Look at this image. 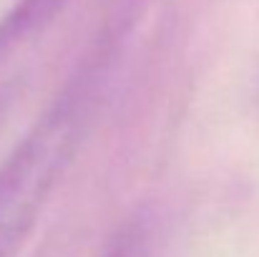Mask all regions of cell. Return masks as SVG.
<instances>
[{"label":"cell","mask_w":259,"mask_h":257,"mask_svg":"<svg viewBox=\"0 0 259 257\" xmlns=\"http://www.w3.org/2000/svg\"><path fill=\"white\" fill-rule=\"evenodd\" d=\"M136 245H139V235L131 230V232H123L116 237V242L111 245V250L103 257H131L136 252Z\"/></svg>","instance_id":"4"},{"label":"cell","mask_w":259,"mask_h":257,"mask_svg":"<svg viewBox=\"0 0 259 257\" xmlns=\"http://www.w3.org/2000/svg\"><path fill=\"white\" fill-rule=\"evenodd\" d=\"M106 58H91L0 164V257H15L71 167Z\"/></svg>","instance_id":"1"},{"label":"cell","mask_w":259,"mask_h":257,"mask_svg":"<svg viewBox=\"0 0 259 257\" xmlns=\"http://www.w3.org/2000/svg\"><path fill=\"white\" fill-rule=\"evenodd\" d=\"M13 103H15V88H13V86H3V88H0V129H3L5 116L10 114Z\"/></svg>","instance_id":"5"},{"label":"cell","mask_w":259,"mask_h":257,"mask_svg":"<svg viewBox=\"0 0 259 257\" xmlns=\"http://www.w3.org/2000/svg\"><path fill=\"white\" fill-rule=\"evenodd\" d=\"M146 0H113V8H111V18H108V25L101 35V46L103 48H111L116 51L118 41L123 38V33L128 30L136 10L144 5Z\"/></svg>","instance_id":"3"},{"label":"cell","mask_w":259,"mask_h":257,"mask_svg":"<svg viewBox=\"0 0 259 257\" xmlns=\"http://www.w3.org/2000/svg\"><path fill=\"white\" fill-rule=\"evenodd\" d=\"M68 0H15L8 13L0 15V63L43 33L66 8Z\"/></svg>","instance_id":"2"}]
</instances>
